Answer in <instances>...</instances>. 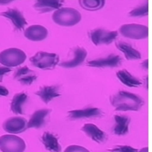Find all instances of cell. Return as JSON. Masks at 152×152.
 I'll return each mask as SVG.
<instances>
[{"label": "cell", "mask_w": 152, "mask_h": 152, "mask_svg": "<svg viewBox=\"0 0 152 152\" xmlns=\"http://www.w3.org/2000/svg\"><path fill=\"white\" fill-rule=\"evenodd\" d=\"M110 102L115 111H137L141 109L145 101L139 95L120 91L110 97Z\"/></svg>", "instance_id": "obj_1"}, {"label": "cell", "mask_w": 152, "mask_h": 152, "mask_svg": "<svg viewBox=\"0 0 152 152\" xmlns=\"http://www.w3.org/2000/svg\"><path fill=\"white\" fill-rule=\"evenodd\" d=\"M56 24L62 26H73L82 20L80 12L73 8L64 7L56 10L52 15Z\"/></svg>", "instance_id": "obj_2"}, {"label": "cell", "mask_w": 152, "mask_h": 152, "mask_svg": "<svg viewBox=\"0 0 152 152\" xmlns=\"http://www.w3.org/2000/svg\"><path fill=\"white\" fill-rule=\"evenodd\" d=\"M60 61V57L54 53L38 51L30 58L33 66L43 70L53 69Z\"/></svg>", "instance_id": "obj_3"}, {"label": "cell", "mask_w": 152, "mask_h": 152, "mask_svg": "<svg viewBox=\"0 0 152 152\" xmlns=\"http://www.w3.org/2000/svg\"><path fill=\"white\" fill-rule=\"evenodd\" d=\"M26 59V53L20 48H9L0 53V62L5 66H20L25 62Z\"/></svg>", "instance_id": "obj_4"}, {"label": "cell", "mask_w": 152, "mask_h": 152, "mask_svg": "<svg viewBox=\"0 0 152 152\" xmlns=\"http://www.w3.org/2000/svg\"><path fill=\"white\" fill-rule=\"evenodd\" d=\"M22 138L15 135H3L0 137V149L4 152H22L26 149Z\"/></svg>", "instance_id": "obj_5"}, {"label": "cell", "mask_w": 152, "mask_h": 152, "mask_svg": "<svg viewBox=\"0 0 152 152\" xmlns=\"http://www.w3.org/2000/svg\"><path fill=\"white\" fill-rule=\"evenodd\" d=\"M119 32L124 37L132 39H143L148 37L149 28L145 25L126 24L121 26Z\"/></svg>", "instance_id": "obj_6"}, {"label": "cell", "mask_w": 152, "mask_h": 152, "mask_svg": "<svg viewBox=\"0 0 152 152\" xmlns=\"http://www.w3.org/2000/svg\"><path fill=\"white\" fill-rule=\"evenodd\" d=\"M90 39L96 46L108 45L115 40L118 35V31H107L102 28H96L88 33Z\"/></svg>", "instance_id": "obj_7"}, {"label": "cell", "mask_w": 152, "mask_h": 152, "mask_svg": "<svg viewBox=\"0 0 152 152\" xmlns=\"http://www.w3.org/2000/svg\"><path fill=\"white\" fill-rule=\"evenodd\" d=\"M2 126L5 132L12 134H21L28 129L27 120L20 116H14L8 118L4 122Z\"/></svg>", "instance_id": "obj_8"}, {"label": "cell", "mask_w": 152, "mask_h": 152, "mask_svg": "<svg viewBox=\"0 0 152 152\" xmlns=\"http://www.w3.org/2000/svg\"><path fill=\"white\" fill-rule=\"evenodd\" d=\"M122 58L120 56L110 54L104 58H99L96 60L86 62V65L96 68H115L121 65Z\"/></svg>", "instance_id": "obj_9"}, {"label": "cell", "mask_w": 152, "mask_h": 152, "mask_svg": "<svg viewBox=\"0 0 152 152\" xmlns=\"http://www.w3.org/2000/svg\"><path fill=\"white\" fill-rule=\"evenodd\" d=\"M71 52L73 55V58L71 60L61 62L59 64L61 67L66 69L75 68V67L82 64L86 56H87L86 50L84 48L80 47V46H75V48H72Z\"/></svg>", "instance_id": "obj_10"}, {"label": "cell", "mask_w": 152, "mask_h": 152, "mask_svg": "<svg viewBox=\"0 0 152 152\" xmlns=\"http://www.w3.org/2000/svg\"><path fill=\"white\" fill-rule=\"evenodd\" d=\"M1 15V16L5 17L10 20L17 30H24V26L28 24L26 19L24 18V15L16 8H8L6 11L2 12Z\"/></svg>", "instance_id": "obj_11"}, {"label": "cell", "mask_w": 152, "mask_h": 152, "mask_svg": "<svg viewBox=\"0 0 152 152\" xmlns=\"http://www.w3.org/2000/svg\"><path fill=\"white\" fill-rule=\"evenodd\" d=\"M68 118L75 120L82 118H101L103 115L102 111L96 107H88L83 109H75L68 111Z\"/></svg>", "instance_id": "obj_12"}, {"label": "cell", "mask_w": 152, "mask_h": 152, "mask_svg": "<svg viewBox=\"0 0 152 152\" xmlns=\"http://www.w3.org/2000/svg\"><path fill=\"white\" fill-rule=\"evenodd\" d=\"M13 78L23 85H31L37 80V76L34 71L31 70L27 66H20L16 69Z\"/></svg>", "instance_id": "obj_13"}, {"label": "cell", "mask_w": 152, "mask_h": 152, "mask_svg": "<svg viewBox=\"0 0 152 152\" xmlns=\"http://www.w3.org/2000/svg\"><path fill=\"white\" fill-rule=\"evenodd\" d=\"M50 109H42L35 111L28 122V128L40 129L45 126L47 118L51 113Z\"/></svg>", "instance_id": "obj_14"}, {"label": "cell", "mask_w": 152, "mask_h": 152, "mask_svg": "<svg viewBox=\"0 0 152 152\" xmlns=\"http://www.w3.org/2000/svg\"><path fill=\"white\" fill-rule=\"evenodd\" d=\"M60 86L58 85H50L40 86L39 90L35 93L45 103L48 104L53 99L60 96Z\"/></svg>", "instance_id": "obj_15"}, {"label": "cell", "mask_w": 152, "mask_h": 152, "mask_svg": "<svg viewBox=\"0 0 152 152\" xmlns=\"http://www.w3.org/2000/svg\"><path fill=\"white\" fill-rule=\"evenodd\" d=\"M81 130L91 139L98 143L104 142L107 138V135L104 132L101 130L96 124L92 123L84 124Z\"/></svg>", "instance_id": "obj_16"}, {"label": "cell", "mask_w": 152, "mask_h": 152, "mask_svg": "<svg viewBox=\"0 0 152 152\" xmlns=\"http://www.w3.org/2000/svg\"><path fill=\"white\" fill-rule=\"evenodd\" d=\"M24 36L31 41L39 42L48 36V30L42 25H31L24 31Z\"/></svg>", "instance_id": "obj_17"}, {"label": "cell", "mask_w": 152, "mask_h": 152, "mask_svg": "<svg viewBox=\"0 0 152 152\" xmlns=\"http://www.w3.org/2000/svg\"><path fill=\"white\" fill-rule=\"evenodd\" d=\"M64 2V1H60V0H54V1L38 0L35 2L33 8L39 13H45V12L53 11L54 10H57L60 9Z\"/></svg>", "instance_id": "obj_18"}, {"label": "cell", "mask_w": 152, "mask_h": 152, "mask_svg": "<svg viewBox=\"0 0 152 152\" xmlns=\"http://www.w3.org/2000/svg\"><path fill=\"white\" fill-rule=\"evenodd\" d=\"M115 46L118 50L123 53L127 60H136L141 58L140 53L126 42L122 41L116 42Z\"/></svg>", "instance_id": "obj_19"}, {"label": "cell", "mask_w": 152, "mask_h": 152, "mask_svg": "<svg viewBox=\"0 0 152 152\" xmlns=\"http://www.w3.org/2000/svg\"><path fill=\"white\" fill-rule=\"evenodd\" d=\"M115 124L114 126L113 132L118 136H124L129 132V124L131 119L126 115H115L114 116Z\"/></svg>", "instance_id": "obj_20"}, {"label": "cell", "mask_w": 152, "mask_h": 152, "mask_svg": "<svg viewBox=\"0 0 152 152\" xmlns=\"http://www.w3.org/2000/svg\"><path fill=\"white\" fill-rule=\"evenodd\" d=\"M28 95L25 92L16 94L12 99L10 103V110L15 114H24L23 107L28 100Z\"/></svg>", "instance_id": "obj_21"}, {"label": "cell", "mask_w": 152, "mask_h": 152, "mask_svg": "<svg viewBox=\"0 0 152 152\" xmlns=\"http://www.w3.org/2000/svg\"><path fill=\"white\" fill-rule=\"evenodd\" d=\"M42 142L46 150L53 152H60L62 147L58 142V138L49 132H44L42 136Z\"/></svg>", "instance_id": "obj_22"}, {"label": "cell", "mask_w": 152, "mask_h": 152, "mask_svg": "<svg viewBox=\"0 0 152 152\" xmlns=\"http://www.w3.org/2000/svg\"><path fill=\"white\" fill-rule=\"evenodd\" d=\"M116 76L122 84L129 87H138L142 84L140 80L132 75L126 69L118 71L116 73Z\"/></svg>", "instance_id": "obj_23"}, {"label": "cell", "mask_w": 152, "mask_h": 152, "mask_svg": "<svg viewBox=\"0 0 152 152\" xmlns=\"http://www.w3.org/2000/svg\"><path fill=\"white\" fill-rule=\"evenodd\" d=\"M79 4L84 9L94 11L104 7L105 1L104 0H80Z\"/></svg>", "instance_id": "obj_24"}, {"label": "cell", "mask_w": 152, "mask_h": 152, "mask_svg": "<svg viewBox=\"0 0 152 152\" xmlns=\"http://www.w3.org/2000/svg\"><path fill=\"white\" fill-rule=\"evenodd\" d=\"M149 2L148 1H145L144 3L140 4L132 11L129 12V15L132 18H141V17H145L148 15L149 11Z\"/></svg>", "instance_id": "obj_25"}, {"label": "cell", "mask_w": 152, "mask_h": 152, "mask_svg": "<svg viewBox=\"0 0 152 152\" xmlns=\"http://www.w3.org/2000/svg\"><path fill=\"white\" fill-rule=\"evenodd\" d=\"M108 151H120V152H136L138 151L137 149L133 148L130 146L127 145H119L116 146L112 149H109Z\"/></svg>", "instance_id": "obj_26"}, {"label": "cell", "mask_w": 152, "mask_h": 152, "mask_svg": "<svg viewBox=\"0 0 152 152\" xmlns=\"http://www.w3.org/2000/svg\"><path fill=\"white\" fill-rule=\"evenodd\" d=\"M65 152H88L89 151L87 149L84 148L82 146H78V145H70V146L67 147L66 149L64 150Z\"/></svg>", "instance_id": "obj_27"}, {"label": "cell", "mask_w": 152, "mask_h": 152, "mask_svg": "<svg viewBox=\"0 0 152 152\" xmlns=\"http://www.w3.org/2000/svg\"><path fill=\"white\" fill-rule=\"evenodd\" d=\"M0 71H1V74H0V81H2V79H3L4 76L5 75L6 73H10V71H12V70L11 69H10V67H8V66H1V68H0Z\"/></svg>", "instance_id": "obj_28"}, {"label": "cell", "mask_w": 152, "mask_h": 152, "mask_svg": "<svg viewBox=\"0 0 152 152\" xmlns=\"http://www.w3.org/2000/svg\"><path fill=\"white\" fill-rule=\"evenodd\" d=\"M9 94V91L5 86H0V95L1 96H7Z\"/></svg>", "instance_id": "obj_29"}, {"label": "cell", "mask_w": 152, "mask_h": 152, "mask_svg": "<svg viewBox=\"0 0 152 152\" xmlns=\"http://www.w3.org/2000/svg\"><path fill=\"white\" fill-rule=\"evenodd\" d=\"M142 66L143 69H145V70H147V69H148V59L145 60L144 62L142 63Z\"/></svg>", "instance_id": "obj_30"}, {"label": "cell", "mask_w": 152, "mask_h": 152, "mask_svg": "<svg viewBox=\"0 0 152 152\" xmlns=\"http://www.w3.org/2000/svg\"><path fill=\"white\" fill-rule=\"evenodd\" d=\"M140 151H148V147H145L143 149H141Z\"/></svg>", "instance_id": "obj_31"}]
</instances>
